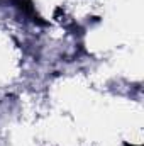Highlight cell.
<instances>
[{"instance_id":"cell-1","label":"cell","mask_w":144,"mask_h":146,"mask_svg":"<svg viewBox=\"0 0 144 146\" xmlns=\"http://www.w3.org/2000/svg\"><path fill=\"white\" fill-rule=\"evenodd\" d=\"M15 3H17V7H19L22 12L29 14L31 17H36V19H39V17L36 15V12H34V7H32L31 0H15Z\"/></svg>"}]
</instances>
